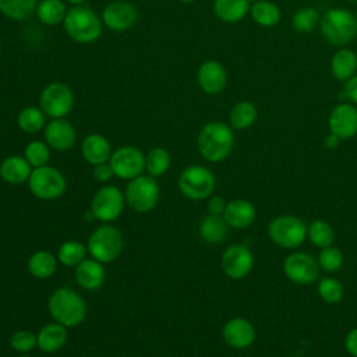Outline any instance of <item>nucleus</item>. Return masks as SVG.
I'll list each match as a JSON object with an SVG mask.
<instances>
[{
  "mask_svg": "<svg viewBox=\"0 0 357 357\" xmlns=\"http://www.w3.org/2000/svg\"><path fill=\"white\" fill-rule=\"evenodd\" d=\"M49 312L53 319L66 328L79 325L86 315L84 298L70 287H59L49 297Z\"/></svg>",
  "mask_w": 357,
  "mask_h": 357,
  "instance_id": "nucleus-4",
  "label": "nucleus"
},
{
  "mask_svg": "<svg viewBox=\"0 0 357 357\" xmlns=\"http://www.w3.org/2000/svg\"><path fill=\"white\" fill-rule=\"evenodd\" d=\"M39 107L50 119H63L74 107L73 89L64 82L47 84L39 95Z\"/></svg>",
  "mask_w": 357,
  "mask_h": 357,
  "instance_id": "nucleus-8",
  "label": "nucleus"
},
{
  "mask_svg": "<svg viewBox=\"0 0 357 357\" xmlns=\"http://www.w3.org/2000/svg\"><path fill=\"white\" fill-rule=\"evenodd\" d=\"M24 158L33 169L46 166L50 159V146L39 139L31 141L24 149Z\"/></svg>",
  "mask_w": 357,
  "mask_h": 357,
  "instance_id": "nucleus-38",
  "label": "nucleus"
},
{
  "mask_svg": "<svg viewBox=\"0 0 357 357\" xmlns=\"http://www.w3.org/2000/svg\"><path fill=\"white\" fill-rule=\"evenodd\" d=\"M46 114L38 106H26L17 114V126L26 134L39 132L46 126Z\"/></svg>",
  "mask_w": 357,
  "mask_h": 357,
  "instance_id": "nucleus-31",
  "label": "nucleus"
},
{
  "mask_svg": "<svg viewBox=\"0 0 357 357\" xmlns=\"http://www.w3.org/2000/svg\"><path fill=\"white\" fill-rule=\"evenodd\" d=\"M331 73L337 81H347L357 73V54L347 47H340L331 59Z\"/></svg>",
  "mask_w": 357,
  "mask_h": 357,
  "instance_id": "nucleus-27",
  "label": "nucleus"
},
{
  "mask_svg": "<svg viewBox=\"0 0 357 357\" xmlns=\"http://www.w3.org/2000/svg\"><path fill=\"white\" fill-rule=\"evenodd\" d=\"M268 236L282 248H297L307 238V225L298 216L280 215L269 222Z\"/></svg>",
  "mask_w": 357,
  "mask_h": 357,
  "instance_id": "nucleus-5",
  "label": "nucleus"
},
{
  "mask_svg": "<svg viewBox=\"0 0 357 357\" xmlns=\"http://www.w3.org/2000/svg\"><path fill=\"white\" fill-rule=\"evenodd\" d=\"M32 166L24 156H8L0 163V177L10 184H21L28 181Z\"/></svg>",
  "mask_w": 357,
  "mask_h": 357,
  "instance_id": "nucleus-23",
  "label": "nucleus"
},
{
  "mask_svg": "<svg viewBox=\"0 0 357 357\" xmlns=\"http://www.w3.org/2000/svg\"><path fill=\"white\" fill-rule=\"evenodd\" d=\"M67 336L68 333L66 326L54 321L52 324L45 325L36 335L38 347L43 353H54L66 344Z\"/></svg>",
  "mask_w": 357,
  "mask_h": 357,
  "instance_id": "nucleus-24",
  "label": "nucleus"
},
{
  "mask_svg": "<svg viewBox=\"0 0 357 357\" xmlns=\"http://www.w3.org/2000/svg\"><path fill=\"white\" fill-rule=\"evenodd\" d=\"M10 344H11V349L18 353H28L35 346H38V340L32 332L18 331V332L13 333V336L10 339Z\"/></svg>",
  "mask_w": 357,
  "mask_h": 357,
  "instance_id": "nucleus-41",
  "label": "nucleus"
},
{
  "mask_svg": "<svg viewBox=\"0 0 357 357\" xmlns=\"http://www.w3.org/2000/svg\"><path fill=\"white\" fill-rule=\"evenodd\" d=\"M319 29L329 45L344 47L357 35V18L346 8H331L321 17Z\"/></svg>",
  "mask_w": 357,
  "mask_h": 357,
  "instance_id": "nucleus-3",
  "label": "nucleus"
},
{
  "mask_svg": "<svg viewBox=\"0 0 357 357\" xmlns=\"http://www.w3.org/2000/svg\"><path fill=\"white\" fill-rule=\"evenodd\" d=\"M35 14L42 24L47 26H56L63 24L67 14V7L63 0H40Z\"/></svg>",
  "mask_w": 357,
  "mask_h": 357,
  "instance_id": "nucleus-28",
  "label": "nucleus"
},
{
  "mask_svg": "<svg viewBox=\"0 0 357 357\" xmlns=\"http://www.w3.org/2000/svg\"><path fill=\"white\" fill-rule=\"evenodd\" d=\"M28 185L36 198L52 201L64 194L67 181L60 170L46 165L32 170L28 178Z\"/></svg>",
  "mask_w": 357,
  "mask_h": 357,
  "instance_id": "nucleus-6",
  "label": "nucleus"
},
{
  "mask_svg": "<svg viewBox=\"0 0 357 357\" xmlns=\"http://www.w3.org/2000/svg\"><path fill=\"white\" fill-rule=\"evenodd\" d=\"M349 1H357V0H349Z\"/></svg>",
  "mask_w": 357,
  "mask_h": 357,
  "instance_id": "nucleus-52",
  "label": "nucleus"
},
{
  "mask_svg": "<svg viewBox=\"0 0 357 357\" xmlns=\"http://www.w3.org/2000/svg\"><path fill=\"white\" fill-rule=\"evenodd\" d=\"M250 4H254V3H257V1H259V0H247Z\"/></svg>",
  "mask_w": 357,
  "mask_h": 357,
  "instance_id": "nucleus-49",
  "label": "nucleus"
},
{
  "mask_svg": "<svg viewBox=\"0 0 357 357\" xmlns=\"http://www.w3.org/2000/svg\"><path fill=\"white\" fill-rule=\"evenodd\" d=\"M178 188L181 194L190 199H205L215 190V176L205 166L191 165L180 173Z\"/></svg>",
  "mask_w": 357,
  "mask_h": 357,
  "instance_id": "nucleus-7",
  "label": "nucleus"
},
{
  "mask_svg": "<svg viewBox=\"0 0 357 357\" xmlns=\"http://www.w3.org/2000/svg\"><path fill=\"white\" fill-rule=\"evenodd\" d=\"M46 144L56 151H68L77 139L74 126L66 119H52L43 128Z\"/></svg>",
  "mask_w": 357,
  "mask_h": 357,
  "instance_id": "nucleus-17",
  "label": "nucleus"
},
{
  "mask_svg": "<svg viewBox=\"0 0 357 357\" xmlns=\"http://www.w3.org/2000/svg\"><path fill=\"white\" fill-rule=\"evenodd\" d=\"M0 53H1V40H0Z\"/></svg>",
  "mask_w": 357,
  "mask_h": 357,
  "instance_id": "nucleus-51",
  "label": "nucleus"
},
{
  "mask_svg": "<svg viewBox=\"0 0 357 357\" xmlns=\"http://www.w3.org/2000/svg\"><path fill=\"white\" fill-rule=\"evenodd\" d=\"M20 357H29V356H26V354H22V356H20Z\"/></svg>",
  "mask_w": 357,
  "mask_h": 357,
  "instance_id": "nucleus-50",
  "label": "nucleus"
},
{
  "mask_svg": "<svg viewBox=\"0 0 357 357\" xmlns=\"http://www.w3.org/2000/svg\"><path fill=\"white\" fill-rule=\"evenodd\" d=\"M223 340L233 349H247L255 340L254 325L241 317L229 319L222 329Z\"/></svg>",
  "mask_w": 357,
  "mask_h": 357,
  "instance_id": "nucleus-19",
  "label": "nucleus"
},
{
  "mask_svg": "<svg viewBox=\"0 0 357 357\" xmlns=\"http://www.w3.org/2000/svg\"><path fill=\"white\" fill-rule=\"evenodd\" d=\"M199 237L208 244H219L222 243L229 233V225L223 219L222 215H211L202 218L198 227Z\"/></svg>",
  "mask_w": 357,
  "mask_h": 357,
  "instance_id": "nucleus-25",
  "label": "nucleus"
},
{
  "mask_svg": "<svg viewBox=\"0 0 357 357\" xmlns=\"http://www.w3.org/2000/svg\"><path fill=\"white\" fill-rule=\"evenodd\" d=\"M319 21L321 15L314 7H301L294 13L291 18V25L296 32L308 33L319 25Z\"/></svg>",
  "mask_w": 357,
  "mask_h": 357,
  "instance_id": "nucleus-36",
  "label": "nucleus"
},
{
  "mask_svg": "<svg viewBox=\"0 0 357 357\" xmlns=\"http://www.w3.org/2000/svg\"><path fill=\"white\" fill-rule=\"evenodd\" d=\"M63 28L70 39L79 45L96 42L103 31L102 18L86 4L73 6L67 10Z\"/></svg>",
  "mask_w": 357,
  "mask_h": 357,
  "instance_id": "nucleus-2",
  "label": "nucleus"
},
{
  "mask_svg": "<svg viewBox=\"0 0 357 357\" xmlns=\"http://www.w3.org/2000/svg\"><path fill=\"white\" fill-rule=\"evenodd\" d=\"M102 22L113 32H124L135 25L138 20L137 7L124 0H116L109 3L102 11Z\"/></svg>",
  "mask_w": 357,
  "mask_h": 357,
  "instance_id": "nucleus-14",
  "label": "nucleus"
},
{
  "mask_svg": "<svg viewBox=\"0 0 357 357\" xmlns=\"http://www.w3.org/2000/svg\"><path fill=\"white\" fill-rule=\"evenodd\" d=\"M329 131L340 139H350L357 134V107L342 102L336 105L328 119Z\"/></svg>",
  "mask_w": 357,
  "mask_h": 357,
  "instance_id": "nucleus-16",
  "label": "nucleus"
},
{
  "mask_svg": "<svg viewBox=\"0 0 357 357\" xmlns=\"http://www.w3.org/2000/svg\"><path fill=\"white\" fill-rule=\"evenodd\" d=\"M318 265L321 269L326 272H336L343 265V254L340 248L329 245L325 248H321L318 255Z\"/></svg>",
  "mask_w": 357,
  "mask_h": 357,
  "instance_id": "nucleus-40",
  "label": "nucleus"
},
{
  "mask_svg": "<svg viewBox=\"0 0 357 357\" xmlns=\"http://www.w3.org/2000/svg\"><path fill=\"white\" fill-rule=\"evenodd\" d=\"M356 18H357V14H356Z\"/></svg>",
  "mask_w": 357,
  "mask_h": 357,
  "instance_id": "nucleus-53",
  "label": "nucleus"
},
{
  "mask_svg": "<svg viewBox=\"0 0 357 357\" xmlns=\"http://www.w3.org/2000/svg\"><path fill=\"white\" fill-rule=\"evenodd\" d=\"M113 176H114V172H113V169H112V166H110L109 162L96 165V166L93 167V177H95V180H98V181H100V183L109 181Z\"/></svg>",
  "mask_w": 357,
  "mask_h": 357,
  "instance_id": "nucleus-42",
  "label": "nucleus"
},
{
  "mask_svg": "<svg viewBox=\"0 0 357 357\" xmlns=\"http://www.w3.org/2000/svg\"><path fill=\"white\" fill-rule=\"evenodd\" d=\"M258 117L257 106L250 100L237 102L229 114L230 127L234 130H245L250 128Z\"/></svg>",
  "mask_w": 357,
  "mask_h": 357,
  "instance_id": "nucleus-29",
  "label": "nucleus"
},
{
  "mask_svg": "<svg viewBox=\"0 0 357 357\" xmlns=\"http://www.w3.org/2000/svg\"><path fill=\"white\" fill-rule=\"evenodd\" d=\"M85 254L86 247L82 243L68 240L59 247L57 258L66 266H77L81 261L85 259Z\"/></svg>",
  "mask_w": 357,
  "mask_h": 357,
  "instance_id": "nucleus-37",
  "label": "nucleus"
},
{
  "mask_svg": "<svg viewBox=\"0 0 357 357\" xmlns=\"http://www.w3.org/2000/svg\"><path fill=\"white\" fill-rule=\"evenodd\" d=\"M170 162H172L170 153L165 148L156 146L151 149L145 156V169L149 176L159 177L169 170Z\"/></svg>",
  "mask_w": 357,
  "mask_h": 357,
  "instance_id": "nucleus-35",
  "label": "nucleus"
},
{
  "mask_svg": "<svg viewBox=\"0 0 357 357\" xmlns=\"http://www.w3.org/2000/svg\"><path fill=\"white\" fill-rule=\"evenodd\" d=\"M124 197L128 206L135 212H148L158 205L160 190L155 177L141 174L130 180Z\"/></svg>",
  "mask_w": 357,
  "mask_h": 357,
  "instance_id": "nucleus-9",
  "label": "nucleus"
},
{
  "mask_svg": "<svg viewBox=\"0 0 357 357\" xmlns=\"http://www.w3.org/2000/svg\"><path fill=\"white\" fill-rule=\"evenodd\" d=\"M124 195L114 185L102 187L92 198L91 213L102 222L116 220L124 206Z\"/></svg>",
  "mask_w": 357,
  "mask_h": 357,
  "instance_id": "nucleus-13",
  "label": "nucleus"
},
{
  "mask_svg": "<svg viewBox=\"0 0 357 357\" xmlns=\"http://www.w3.org/2000/svg\"><path fill=\"white\" fill-rule=\"evenodd\" d=\"M181 3H184V4H190V3H194L195 0H180Z\"/></svg>",
  "mask_w": 357,
  "mask_h": 357,
  "instance_id": "nucleus-48",
  "label": "nucleus"
},
{
  "mask_svg": "<svg viewBox=\"0 0 357 357\" xmlns=\"http://www.w3.org/2000/svg\"><path fill=\"white\" fill-rule=\"evenodd\" d=\"M307 237L315 247L325 248L333 244L335 230L328 222L317 219L307 226Z\"/></svg>",
  "mask_w": 357,
  "mask_h": 357,
  "instance_id": "nucleus-34",
  "label": "nucleus"
},
{
  "mask_svg": "<svg viewBox=\"0 0 357 357\" xmlns=\"http://www.w3.org/2000/svg\"><path fill=\"white\" fill-rule=\"evenodd\" d=\"M340 141H342V139H340L337 135H335V134L329 132V134L325 137L324 144H325V146H326L328 149H335V148H337V146H339Z\"/></svg>",
  "mask_w": 357,
  "mask_h": 357,
  "instance_id": "nucleus-46",
  "label": "nucleus"
},
{
  "mask_svg": "<svg viewBox=\"0 0 357 357\" xmlns=\"http://www.w3.org/2000/svg\"><path fill=\"white\" fill-rule=\"evenodd\" d=\"M250 3L247 0H213V13L222 21L234 24L241 21L250 13Z\"/></svg>",
  "mask_w": 357,
  "mask_h": 357,
  "instance_id": "nucleus-26",
  "label": "nucleus"
},
{
  "mask_svg": "<svg viewBox=\"0 0 357 357\" xmlns=\"http://www.w3.org/2000/svg\"><path fill=\"white\" fill-rule=\"evenodd\" d=\"M318 294L325 303L336 304L343 298L344 287L335 278H324L318 283Z\"/></svg>",
  "mask_w": 357,
  "mask_h": 357,
  "instance_id": "nucleus-39",
  "label": "nucleus"
},
{
  "mask_svg": "<svg viewBox=\"0 0 357 357\" xmlns=\"http://www.w3.org/2000/svg\"><path fill=\"white\" fill-rule=\"evenodd\" d=\"M250 13L252 20L265 28H271L279 24L280 18H282V11L280 8L269 1V0H259L254 4H251L250 7Z\"/></svg>",
  "mask_w": 357,
  "mask_h": 357,
  "instance_id": "nucleus-30",
  "label": "nucleus"
},
{
  "mask_svg": "<svg viewBox=\"0 0 357 357\" xmlns=\"http://www.w3.org/2000/svg\"><path fill=\"white\" fill-rule=\"evenodd\" d=\"M226 208V201L219 197V195H213L208 199V213L211 215H223Z\"/></svg>",
  "mask_w": 357,
  "mask_h": 357,
  "instance_id": "nucleus-44",
  "label": "nucleus"
},
{
  "mask_svg": "<svg viewBox=\"0 0 357 357\" xmlns=\"http://www.w3.org/2000/svg\"><path fill=\"white\" fill-rule=\"evenodd\" d=\"M106 279L103 264L96 259H84L75 266V280L85 290L99 289Z\"/></svg>",
  "mask_w": 357,
  "mask_h": 357,
  "instance_id": "nucleus-21",
  "label": "nucleus"
},
{
  "mask_svg": "<svg viewBox=\"0 0 357 357\" xmlns=\"http://www.w3.org/2000/svg\"><path fill=\"white\" fill-rule=\"evenodd\" d=\"M197 82L208 95L220 93L227 84V73L216 60H206L197 70Z\"/></svg>",
  "mask_w": 357,
  "mask_h": 357,
  "instance_id": "nucleus-18",
  "label": "nucleus"
},
{
  "mask_svg": "<svg viewBox=\"0 0 357 357\" xmlns=\"http://www.w3.org/2000/svg\"><path fill=\"white\" fill-rule=\"evenodd\" d=\"M38 0H0V13L14 21H24L35 14Z\"/></svg>",
  "mask_w": 357,
  "mask_h": 357,
  "instance_id": "nucleus-32",
  "label": "nucleus"
},
{
  "mask_svg": "<svg viewBox=\"0 0 357 357\" xmlns=\"http://www.w3.org/2000/svg\"><path fill=\"white\" fill-rule=\"evenodd\" d=\"M56 258L49 251H36L28 259V269L32 276L38 279H47L56 271Z\"/></svg>",
  "mask_w": 357,
  "mask_h": 357,
  "instance_id": "nucleus-33",
  "label": "nucleus"
},
{
  "mask_svg": "<svg viewBox=\"0 0 357 357\" xmlns=\"http://www.w3.org/2000/svg\"><path fill=\"white\" fill-rule=\"evenodd\" d=\"M254 266V255L243 244L229 245L222 255V269L230 279L238 280L245 278Z\"/></svg>",
  "mask_w": 357,
  "mask_h": 357,
  "instance_id": "nucleus-15",
  "label": "nucleus"
},
{
  "mask_svg": "<svg viewBox=\"0 0 357 357\" xmlns=\"http://www.w3.org/2000/svg\"><path fill=\"white\" fill-rule=\"evenodd\" d=\"M81 152L88 163L96 166L109 162L113 151L106 137L102 134H89L81 144Z\"/></svg>",
  "mask_w": 357,
  "mask_h": 357,
  "instance_id": "nucleus-22",
  "label": "nucleus"
},
{
  "mask_svg": "<svg viewBox=\"0 0 357 357\" xmlns=\"http://www.w3.org/2000/svg\"><path fill=\"white\" fill-rule=\"evenodd\" d=\"M318 261L307 252H291L283 261L286 278L296 284H311L319 276Z\"/></svg>",
  "mask_w": 357,
  "mask_h": 357,
  "instance_id": "nucleus-12",
  "label": "nucleus"
},
{
  "mask_svg": "<svg viewBox=\"0 0 357 357\" xmlns=\"http://www.w3.org/2000/svg\"><path fill=\"white\" fill-rule=\"evenodd\" d=\"M67 3H70L71 6H81L85 4V0H66Z\"/></svg>",
  "mask_w": 357,
  "mask_h": 357,
  "instance_id": "nucleus-47",
  "label": "nucleus"
},
{
  "mask_svg": "<svg viewBox=\"0 0 357 357\" xmlns=\"http://www.w3.org/2000/svg\"><path fill=\"white\" fill-rule=\"evenodd\" d=\"M123 248L121 233L113 226H100L89 237L86 250L91 257L102 264L114 261Z\"/></svg>",
  "mask_w": 357,
  "mask_h": 357,
  "instance_id": "nucleus-10",
  "label": "nucleus"
},
{
  "mask_svg": "<svg viewBox=\"0 0 357 357\" xmlns=\"http://www.w3.org/2000/svg\"><path fill=\"white\" fill-rule=\"evenodd\" d=\"M344 347L350 356L357 357V326L349 331V333L346 335Z\"/></svg>",
  "mask_w": 357,
  "mask_h": 357,
  "instance_id": "nucleus-45",
  "label": "nucleus"
},
{
  "mask_svg": "<svg viewBox=\"0 0 357 357\" xmlns=\"http://www.w3.org/2000/svg\"><path fill=\"white\" fill-rule=\"evenodd\" d=\"M109 163L114 176L123 180H132L145 169V155L132 145H124L112 152Z\"/></svg>",
  "mask_w": 357,
  "mask_h": 357,
  "instance_id": "nucleus-11",
  "label": "nucleus"
},
{
  "mask_svg": "<svg viewBox=\"0 0 357 357\" xmlns=\"http://www.w3.org/2000/svg\"><path fill=\"white\" fill-rule=\"evenodd\" d=\"M223 219L233 229H245L251 226L257 216V209L252 202L247 199H233L226 204Z\"/></svg>",
  "mask_w": 357,
  "mask_h": 357,
  "instance_id": "nucleus-20",
  "label": "nucleus"
},
{
  "mask_svg": "<svg viewBox=\"0 0 357 357\" xmlns=\"http://www.w3.org/2000/svg\"><path fill=\"white\" fill-rule=\"evenodd\" d=\"M343 91L346 93V98L353 105H357V73L354 75H351L347 81H344Z\"/></svg>",
  "mask_w": 357,
  "mask_h": 357,
  "instance_id": "nucleus-43",
  "label": "nucleus"
},
{
  "mask_svg": "<svg viewBox=\"0 0 357 357\" xmlns=\"http://www.w3.org/2000/svg\"><path fill=\"white\" fill-rule=\"evenodd\" d=\"M234 144V134L230 126L222 121H209L198 132L197 148L201 156L212 163L225 160Z\"/></svg>",
  "mask_w": 357,
  "mask_h": 357,
  "instance_id": "nucleus-1",
  "label": "nucleus"
}]
</instances>
